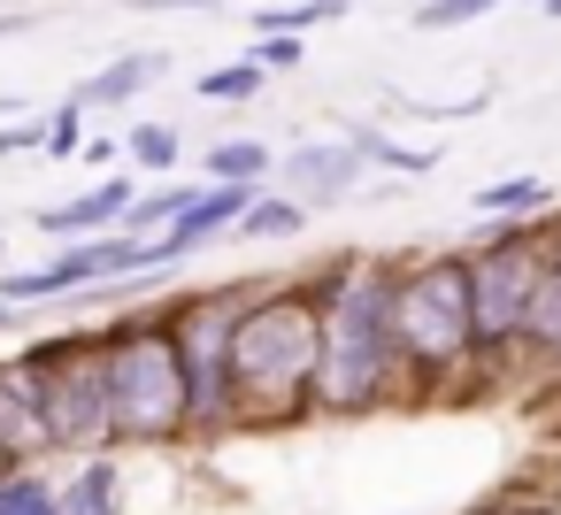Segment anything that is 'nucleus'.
I'll list each match as a JSON object with an SVG mask.
<instances>
[{
  "label": "nucleus",
  "instance_id": "obj_1",
  "mask_svg": "<svg viewBox=\"0 0 561 515\" xmlns=\"http://www.w3.org/2000/svg\"><path fill=\"white\" fill-rule=\"evenodd\" d=\"M323 293V362H316V408L331 415H362L385 400L400 362L392 339V270L377 254H346L331 277H316Z\"/></svg>",
  "mask_w": 561,
  "mask_h": 515
},
{
  "label": "nucleus",
  "instance_id": "obj_2",
  "mask_svg": "<svg viewBox=\"0 0 561 515\" xmlns=\"http://www.w3.org/2000/svg\"><path fill=\"white\" fill-rule=\"evenodd\" d=\"M316 362H323V293L285 285L254 293L231 331V415H308L316 408Z\"/></svg>",
  "mask_w": 561,
  "mask_h": 515
},
{
  "label": "nucleus",
  "instance_id": "obj_3",
  "mask_svg": "<svg viewBox=\"0 0 561 515\" xmlns=\"http://www.w3.org/2000/svg\"><path fill=\"white\" fill-rule=\"evenodd\" d=\"M101 362H108V431H116V446H170V438L193 431V392H185L170 316L147 308V316L108 323Z\"/></svg>",
  "mask_w": 561,
  "mask_h": 515
},
{
  "label": "nucleus",
  "instance_id": "obj_4",
  "mask_svg": "<svg viewBox=\"0 0 561 515\" xmlns=\"http://www.w3.org/2000/svg\"><path fill=\"white\" fill-rule=\"evenodd\" d=\"M392 339L400 362L423 377H446L477 354V316H469V254H438L415 270H392Z\"/></svg>",
  "mask_w": 561,
  "mask_h": 515
},
{
  "label": "nucleus",
  "instance_id": "obj_5",
  "mask_svg": "<svg viewBox=\"0 0 561 515\" xmlns=\"http://www.w3.org/2000/svg\"><path fill=\"white\" fill-rule=\"evenodd\" d=\"M546 254H553V224H546V216L500 224V239L469 254V316H477V354L523 346V323H530V300H538Z\"/></svg>",
  "mask_w": 561,
  "mask_h": 515
},
{
  "label": "nucleus",
  "instance_id": "obj_6",
  "mask_svg": "<svg viewBox=\"0 0 561 515\" xmlns=\"http://www.w3.org/2000/svg\"><path fill=\"white\" fill-rule=\"evenodd\" d=\"M24 377H32L39 408H47L55 446H70V454L116 446V431H108V362H101V331L39 339V346L24 354Z\"/></svg>",
  "mask_w": 561,
  "mask_h": 515
},
{
  "label": "nucleus",
  "instance_id": "obj_7",
  "mask_svg": "<svg viewBox=\"0 0 561 515\" xmlns=\"http://www.w3.org/2000/svg\"><path fill=\"white\" fill-rule=\"evenodd\" d=\"M247 285H216L201 300H185L170 316L178 331V362H185V392H193V431H224L231 423V331L247 316Z\"/></svg>",
  "mask_w": 561,
  "mask_h": 515
},
{
  "label": "nucleus",
  "instance_id": "obj_8",
  "mask_svg": "<svg viewBox=\"0 0 561 515\" xmlns=\"http://www.w3.org/2000/svg\"><path fill=\"white\" fill-rule=\"evenodd\" d=\"M131 270H162V254H154V239H139V231H93V239H70V254L62 262H47V270H16V277H0V300H55V293H85V285H108V277H131Z\"/></svg>",
  "mask_w": 561,
  "mask_h": 515
},
{
  "label": "nucleus",
  "instance_id": "obj_9",
  "mask_svg": "<svg viewBox=\"0 0 561 515\" xmlns=\"http://www.w3.org/2000/svg\"><path fill=\"white\" fill-rule=\"evenodd\" d=\"M254 201V185H239V178H208V193H193L162 231H154V254H162V270L178 262V254H193V247H208V239H224L231 224H239V208Z\"/></svg>",
  "mask_w": 561,
  "mask_h": 515
},
{
  "label": "nucleus",
  "instance_id": "obj_10",
  "mask_svg": "<svg viewBox=\"0 0 561 515\" xmlns=\"http://www.w3.org/2000/svg\"><path fill=\"white\" fill-rule=\"evenodd\" d=\"M277 170H285V185H293L300 201L331 208V201H346V193H354V178L369 170V154H362L354 139H323V147H293Z\"/></svg>",
  "mask_w": 561,
  "mask_h": 515
},
{
  "label": "nucleus",
  "instance_id": "obj_11",
  "mask_svg": "<svg viewBox=\"0 0 561 515\" xmlns=\"http://www.w3.org/2000/svg\"><path fill=\"white\" fill-rule=\"evenodd\" d=\"M124 208H131V178H101L93 193L39 208V231H47V239H93V231H116Z\"/></svg>",
  "mask_w": 561,
  "mask_h": 515
},
{
  "label": "nucleus",
  "instance_id": "obj_12",
  "mask_svg": "<svg viewBox=\"0 0 561 515\" xmlns=\"http://www.w3.org/2000/svg\"><path fill=\"white\" fill-rule=\"evenodd\" d=\"M0 438H9L16 454H47V446H55L47 408H39V392H32V377H24V362H16V369H0Z\"/></svg>",
  "mask_w": 561,
  "mask_h": 515
},
{
  "label": "nucleus",
  "instance_id": "obj_13",
  "mask_svg": "<svg viewBox=\"0 0 561 515\" xmlns=\"http://www.w3.org/2000/svg\"><path fill=\"white\" fill-rule=\"evenodd\" d=\"M154 78H162V55H124V62L93 70L70 101H78V108H124V101H131V93H147Z\"/></svg>",
  "mask_w": 561,
  "mask_h": 515
},
{
  "label": "nucleus",
  "instance_id": "obj_14",
  "mask_svg": "<svg viewBox=\"0 0 561 515\" xmlns=\"http://www.w3.org/2000/svg\"><path fill=\"white\" fill-rule=\"evenodd\" d=\"M553 208V185L546 178H492L477 193V216L484 224H523V216H546Z\"/></svg>",
  "mask_w": 561,
  "mask_h": 515
},
{
  "label": "nucleus",
  "instance_id": "obj_15",
  "mask_svg": "<svg viewBox=\"0 0 561 515\" xmlns=\"http://www.w3.org/2000/svg\"><path fill=\"white\" fill-rule=\"evenodd\" d=\"M55 500H62V515H124L116 507V461H108V446L85 454V469L70 484H55Z\"/></svg>",
  "mask_w": 561,
  "mask_h": 515
},
{
  "label": "nucleus",
  "instance_id": "obj_16",
  "mask_svg": "<svg viewBox=\"0 0 561 515\" xmlns=\"http://www.w3.org/2000/svg\"><path fill=\"white\" fill-rule=\"evenodd\" d=\"M300 224H308V201H277V193H254L247 208H239V239H300Z\"/></svg>",
  "mask_w": 561,
  "mask_h": 515
},
{
  "label": "nucleus",
  "instance_id": "obj_17",
  "mask_svg": "<svg viewBox=\"0 0 561 515\" xmlns=\"http://www.w3.org/2000/svg\"><path fill=\"white\" fill-rule=\"evenodd\" d=\"M262 78H270V70H262V55H247V62H224V70L193 78V93H201V101H224V108H231V101H254V93H262Z\"/></svg>",
  "mask_w": 561,
  "mask_h": 515
},
{
  "label": "nucleus",
  "instance_id": "obj_18",
  "mask_svg": "<svg viewBox=\"0 0 561 515\" xmlns=\"http://www.w3.org/2000/svg\"><path fill=\"white\" fill-rule=\"evenodd\" d=\"M0 515H62V500L39 469H9L0 477Z\"/></svg>",
  "mask_w": 561,
  "mask_h": 515
},
{
  "label": "nucleus",
  "instance_id": "obj_19",
  "mask_svg": "<svg viewBox=\"0 0 561 515\" xmlns=\"http://www.w3.org/2000/svg\"><path fill=\"white\" fill-rule=\"evenodd\" d=\"M208 178H239V185H262V170H270V147L262 139H224V147H208V162H201Z\"/></svg>",
  "mask_w": 561,
  "mask_h": 515
},
{
  "label": "nucleus",
  "instance_id": "obj_20",
  "mask_svg": "<svg viewBox=\"0 0 561 515\" xmlns=\"http://www.w3.org/2000/svg\"><path fill=\"white\" fill-rule=\"evenodd\" d=\"M185 201H193L185 185H162V193H147V201H131V208H124V231H139V239H154V231H162V224H170V216H178Z\"/></svg>",
  "mask_w": 561,
  "mask_h": 515
},
{
  "label": "nucleus",
  "instance_id": "obj_21",
  "mask_svg": "<svg viewBox=\"0 0 561 515\" xmlns=\"http://www.w3.org/2000/svg\"><path fill=\"white\" fill-rule=\"evenodd\" d=\"M484 9H500V0H423L408 24H415V32H461V24H477Z\"/></svg>",
  "mask_w": 561,
  "mask_h": 515
},
{
  "label": "nucleus",
  "instance_id": "obj_22",
  "mask_svg": "<svg viewBox=\"0 0 561 515\" xmlns=\"http://www.w3.org/2000/svg\"><path fill=\"white\" fill-rule=\"evenodd\" d=\"M178 154H185V139H178L170 124H139V131H131V162H139V170H178Z\"/></svg>",
  "mask_w": 561,
  "mask_h": 515
},
{
  "label": "nucleus",
  "instance_id": "obj_23",
  "mask_svg": "<svg viewBox=\"0 0 561 515\" xmlns=\"http://www.w3.org/2000/svg\"><path fill=\"white\" fill-rule=\"evenodd\" d=\"M47 154H62V162L85 154V108H78V101H62V108L47 116Z\"/></svg>",
  "mask_w": 561,
  "mask_h": 515
},
{
  "label": "nucleus",
  "instance_id": "obj_24",
  "mask_svg": "<svg viewBox=\"0 0 561 515\" xmlns=\"http://www.w3.org/2000/svg\"><path fill=\"white\" fill-rule=\"evenodd\" d=\"M254 55H262V70H293L300 62V32H254Z\"/></svg>",
  "mask_w": 561,
  "mask_h": 515
},
{
  "label": "nucleus",
  "instance_id": "obj_25",
  "mask_svg": "<svg viewBox=\"0 0 561 515\" xmlns=\"http://www.w3.org/2000/svg\"><path fill=\"white\" fill-rule=\"evenodd\" d=\"M139 9H154V16H162V9H231V0H139Z\"/></svg>",
  "mask_w": 561,
  "mask_h": 515
},
{
  "label": "nucleus",
  "instance_id": "obj_26",
  "mask_svg": "<svg viewBox=\"0 0 561 515\" xmlns=\"http://www.w3.org/2000/svg\"><path fill=\"white\" fill-rule=\"evenodd\" d=\"M477 515H546V507H523V500H492V507H477Z\"/></svg>",
  "mask_w": 561,
  "mask_h": 515
},
{
  "label": "nucleus",
  "instance_id": "obj_27",
  "mask_svg": "<svg viewBox=\"0 0 561 515\" xmlns=\"http://www.w3.org/2000/svg\"><path fill=\"white\" fill-rule=\"evenodd\" d=\"M9 469H16V446H9V438H0V477H9Z\"/></svg>",
  "mask_w": 561,
  "mask_h": 515
},
{
  "label": "nucleus",
  "instance_id": "obj_28",
  "mask_svg": "<svg viewBox=\"0 0 561 515\" xmlns=\"http://www.w3.org/2000/svg\"><path fill=\"white\" fill-rule=\"evenodd\" d=\"M538 16H553V24H561V0H538Z\"/></svg>",
  "mask_w": 561,
  "mask_h": 515
},
{
  "label": "nucleus",
  "instance_id": "obj_29",
  "mask_svg": "<svg viewBox=\"0 0 561 515\" xmlns=\"http://www.w3.org/2000/svg\"><path fill=\"white\" fill-rule=\"evenodd\" d=\"M0 331H9V300H0Z\"/></svg>",
  "mask_w": 561,
  "mask_h": 515
},
{
  "label": "nucleus",
  "instance_id": "obj_30",
  "mask_svg": "<svg viewBox=\"0 0 561 515\" xmlns=\"http://www.w3.org/2000/svg\"><path fill=\"white\" fill-rule=\"evenodd\" d=\"M0 108H9V101H0Z\"/></svg>",
  "mask_w": 561,
  "mask_h": 515
}]
</instances>
